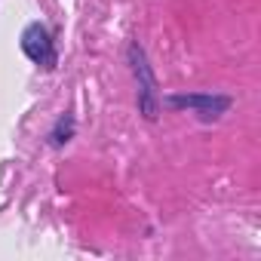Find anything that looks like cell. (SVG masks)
Returning <instances> with one entry per match:
<instances>
[{"instance_id":"cell-1","label":"cell","mask_w":261,"mask_h":261,"mask_svg":"<svg viewBox=\"0 0 261 261\" xmlns=\"http://www.w3.org/2000/svg\"><path fill=\"white\" fill-rule=\"evenodd\" d=\"M22 49L28 53V59H34V62H53V43H49V34L40 28V25H31V28H25V34H22Z\"/></svg>"}]
</instances>
